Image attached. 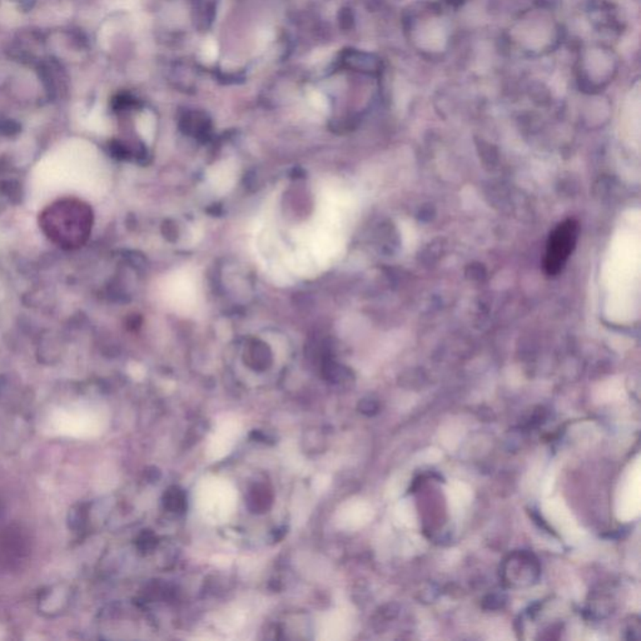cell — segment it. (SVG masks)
<instances>
[{
  "label": "cell",
  "mask_w": 641,
  "mask_h": 641,
  "mask_svg": "<svg viewBox=\"0 0 641 641\" xmlns=\"http://www.w3.org/2000/svg\"><path fill=\"white\" fill-rule=\"evenodd\" d=\"M39 225L54 245L64 249H76L88 241L93 227V212L81 199L63 198L42 212Z\"/></svg>",
  "instance_id": "6da1fadb"
},
{
  "label": "cell",
  "mask_w": 641,
  "mask_h": 641,
  "mask_svg": "<svg viewBox=\"0 0 641 641\" xmlns=\"http://www.w3.org/2000/svg\"><path fill=\"white\" fill-rule=\"evenodd\" d=\"M579 238V223L575 220L561 222L551 232L543 258V269L548 276H558L575 249Z\"/></svg>",
  "instance_id": "7a4b0ae2"
},
{
  "label": "cell",
  "mask_w": 641,
  "mask_h": 641,
  "mask_svg": "<svg viewBox=\"0 0 641 641\" xmlns=\"http://www.w3.org/2000/svg\"><path fill=\"white\" fill-rule=\"evenodd\" d=\"M345 64L353 71L367 74H377L381 71V61L377 57L360 50H347L345 53Z\"/></svg>",
  "instance_id": "3957f363"
},
{
  "label": "cell",
  "mask_w": 641,
  "mask_h": 641,
  "mask_svg": "<svg viewBox=\"0 0 641 641\" xmlns=\"http://www.w3.org/2000/svg\"><path fill=\"white\" fill-rule=\"evenodd\" d=\"M272 504H274V493L267 485L257 483L249 490L247 505L252 512H256V514L267 512L271 509Z\"/></svg>",
  "instance_id": "277c9868"
},
{
  "label": "cell",
  "mask_w": 641,
  "mask_h": 641,
  "mask_svg": "<svg viewBox=\"0 0 641 641\" xmlns=\"http://www.w3.org/2000/svg\"><path fill=\"white\" fill-rule=\"evenodd\" d=\"M163 507L173 514H183L187 510V495L178 486H170L163 495Z\"/></svg>",
  "instance_id": "5b68a950"
},
{
  "label": "cell",
  "mask_w": 641,
  "mask_h": 641,
  "mask_svg": "<svg viewBox=\"0 0 641 641\" xmlns=\"http://www.w3.org/2000/svg\"><path fill=\"white\" fill-rule=\"evenodd\" d=\"M157 537L153 532L144 531L138 539V548L142 550L143 553H151L153 551L154 548L157 546Z\"/></svg>",
  "instance_id": "8992f818"
},
{
  "label": "cell",
  "mask_w": 641,
  "mask_h": 641,
  "mask_svg": "<svg viewBox=\"0 0 641 641\" xmlns=\"http://www.w3.org/2000/svg\"><path fill=\"white\" fill-rule=\"evenodd\" d=\"M358 410L363 415H367V416H373L376 415L378 411V406L375 401L372 400H363L361 401V404L358 406Z\"/></svg>",
  "instance_id": "52a82bcc"
}]
</instances>
